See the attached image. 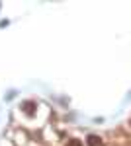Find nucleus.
<instances>
[{
	"label": "nucleus",
	"mask_w": 131,
	"mask_h": 146,
	"mask_svg": "<svg viewBox=\"0 0 131 146\" xmlns=\"http://www.w3.org/2000/svg\"><path fill=\"white\" fill-rule=\"evenodd\" d=\"M22 109L28 113V115H33V111H35V105H33L32 101H26V103L22 105Z\"/></svg>",
	"instance_id": "obj_1"
},
{
	"label": "nucleus",
	"mask_w": 131,
	"mask_h": 146,
	"mask_svg": "<svg viewBox=\"0 0 131 146\" xmlns=\"http://www.w3.org/2000/svg\"><path fill=\"white\" fill-rule=\"evenodd\" d=\"M67 146H82V142L77 140V138H73V140H69V142H67Z\"/></svg>",
	"instance_id": "obj_3"
},
{
	"label": "nucleus",
	"mask_w": 131,
	"mask_h": 146,
	"mask_svg": "<svg viewBox=\"0 0 131 146\" xmlns=\"http://www.w3.org/2000/svg\"><path fill=\"white\" fill-rule=\"evenodd\" d=\"M88 146H100V136H96V135H90L88 136Z\"/></svg>",
	"instance_id": "obj_2"
}]
</instances>
